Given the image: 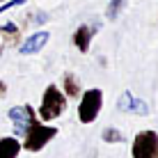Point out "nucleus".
<instances>
[{"label": "nucleus", "mask_w": 158, "mask_h": 158, "mask_svg": "<svg viewBox=\"0 0 158 158\" xmlns=\"http://www.w3.org/2000/svg\"><path fill=\"white\" fill-rule=\"evenodd\" d=\"M126 7V0H110L108 2V9H106V19L115 21L119 14H122V9Z\"/></svg>", "instance_id": "nucleus-11"}, {"label": "nucleus", "mask_w": 158, "mask_h": 158, "mask_svg": "<svg viewBox=\"0 0 158 158\" xmlns=\"http://www.w3.org/2000/svg\"><path fill=\"white\" fill-rule=\"evenodd\" d=\"M64 110H67V96L57 89V85H48L39 106V119L41 122H53Z\"/></svg>", "instance_id": "nucleus-1"}, {"label": "nucleus", "mask_w": 158, "mask_h": 158, "mask_svg": "<svg viewBox=\"0 0 158 158\" xmlns=\"http://www.w3.org/2000/svg\"><path fill=\"white\" fill-rule=\"evenodd\" d=\"M101 106H103V92L101 89H87L80 99V106H78V119L83 124H92L101 112Z\"/></svg>", "instance_id": "nucleus-3"}, {"label": "nucleus", "mask_w": 158, "mask_h": 158, "mask_svg": "<svg viewBox=\"0 0 158 158\" xmlns=\"http://www.w3.org/2000/svg\"><path fill=\"white\" fill-rule=\"evenodd\" d=\"M25 0H9V2H5V5H0V14L2 12H7V9H12V7H16V5H23Z\"/></svg>", "instance_id": "nucleus-13"}, {"label": "nucleus", "mask_w": 158, "mask_h": 158, "mask_svg": "<svg viewBox=\"0 0 158 158\" xmlns=\"http://www.w3.org/2000/svg\"><path fill=\"white\" fill-rule=\"evenodd\" d=\"M7 115H9V119L14 122V135H23L25 128H28L30 124L37 119V112L32 110L30 106H14Z\"/></svg>", "instance_id": "nucleus-5"}, {"label": "nucleus", "mask_w": 158, "mask_h": 158, "mask_svg": "<svg viewBox=\"0 0 158 158\" xmlns=\"http://www.w3.org/2000/svg\"><path fill=\"white\" fill-rule=\"evenodd\" d=\"M64 94L76 99V96H80V83L78 78H76V73H64Z\"/></svg>", "instance_id": "nucleus-10"}, {"label": "nucleus", "mask_w": 158, "mask_h": 158, "mask_svg": "<svg viewBox=\"0 0 158 158\" xmlns=\"http://www.w3.org/2000/svg\"><path fill=\"white\" fill-rule=\"evenodd\" d=\"M117 108L122 112H135V115H140V117L149 115V106H147L144 101H140L138 96H133L131 92H122V96H119V101H117Z\"/></svg>", "instance_id": "nucleus-6"}, {"label": "nucleus", "mask_w": 158, "mask_h": 158, "mask_svg": "<svg viewBox=\"0 0 158 158\" xmlns=\"http://www.w3.org/2000/svg\"><path fill=\"white\" fill-rule=\"evenodd\" d=\"M92 35H94V30H92L89 25H80V28L73 32V44H76V48H78L80 53H87V51H89Z\"/></svg>", "instance_id": "nucleus-8"}, {"label": "nucleus", "mask_w": 158, "mask_h": 158, "mask_svg": "<svg viewBox=\"0 0 158 158\" xmlns=\"http://www.w3.org/2000/svg\"><path fill=\"white\" fill-rule=\"evenodd\" d=\"M55 135H57V128L46 126V124H41L39 119H35L23 133V147L28 151H39V149H44V147L51 142Z\"/></svg>", "instance_id": "nucleus-2"}, {"label": "nucleus", "mask_w": 158, "mask_h": 158, "mask_svg": "<svg viewBox=\"0 0 158 158\" xmlns=\"http://www.w3.org/2000/svg\"><path fill=\"white\" fill-rule=\"evenodd\" d=\"M5 89H7V87H5V83H0V94H5Z\"/></svg>", "instance_id": "nucleus-14"}, {"label": "nucleus", "mask_w": 158, "mask_h": 158, "mask_svg": "<svg viewBox=\"0 0 158 158\" xmlns=\"http://www.w3.org/2000/svg\"><path fill=\"white\" fill-rule=\"evenodd\" d=\"M21 151V142L16 138H0V158H16Z\"/></svg>", "instance_id": "nucleus-9"}, {"label": "nucleus", "mask_w": 158, "mask_h": 158, "mask_svg": "<svg viewBox=\"0 0 158 158\" xmlns=\"http://www.w3.org/2000/svg\"><path fill=\"white\" fill-rule=\"evenodd\" d=\"M103 142H124V135L119 133L117 128H112V126H108V128H103Z\"/></svg>", "instance_id": "nucleus-12"}, {"label": "nucleus", "mask_w": 158, "mask_h": 158, "mask_svg": "<svg viewBox=\"0 0 158 158\" xmlns=\"http://www.w3.org/2000/svg\"><path fill=\"white\" fill-rule=\"evenodd\" d=\"M131 154H133V158H158V133L156 131L138 133L133 140Z\"/></svg>", "instance_id": "nucleus-4"}, {"label": "nucleus", "mask_w": 158, "mask_h": 158, "mask_svg": "<svg viewBox=\"0 0 158 158\" xmlns=\"http://www.w3.org/2000/svg\"><path fill=\"white\" fill-rule=\"evenodd\" d=\"M48 39H51V35H48L46 30L41 32H35V35H30L28 39H25L23 44H21V55H32V53H39L44 46L48 44Z\"/></svg>", "instance_id": "nucleus-7"}]
</instances>
